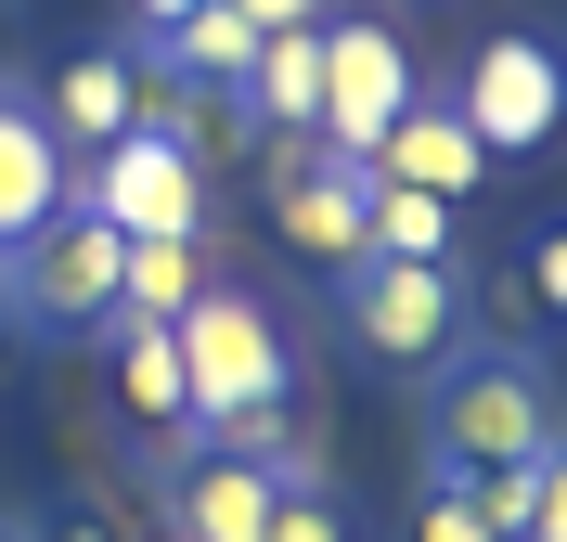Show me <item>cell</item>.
<instances>
[{
    "instance_id": "5bb4252c",
    "label": "cell",
    "mask_w": 567,
    "mask_h": 542,
    "mask_svg": "<svg viewBox=\"0 0 567 542\" xmlns=\"http://www.w3.org/2000/svg\"><path fill=\"white\" fill-rule=\"evenodd\" d=\"M246 130H310L322 116V27H284V39H258V65H246Z\"/></svg>"
},
{
    "instance_id": "8fae6325",
    "label": "cell",
    "mask_w": 567,
    "mask_h": 542,
    "mask_svg": "<svg viewBox=\"0 0 567 542\" xmlns=\"http://www.w3.org/2000/svg\"><path fill=\"white\" fill-rule=\"evenodd\" d=\"M271 504H284V491L246 466V452H181V466H168V530L181 542H258Z\"/></svg>"
},
{
    "instance_id": "ffe728a7",
    "label": "cell",
    "mask_w": 567,
    "mask_h": 542,
    "mask_svg": "<svg viewBox=\"0 0 567 542\" xmlns=\"http://www.w3.org/2000/svg\"><path fill=\"white\" fill-rule=\"evenodd\" d=\"M233 13H246L258 39H284V27H322V0H233Z\"/></svg>"
},
{
    "instance_id": "7402d4cb",
    "label": "cell",
    "mask_w": 567,
    "mask_h": 542,
    "mask_svg": "<svg viewBox=\"0 0 567 542\" xmlns=\"http://www.w3.org/2000/svg\"><path fill=\"white\" fill-rule=\"evenodd\" d=\"M0 349H13V310H0Z\"/></svg>"
},
{
    "instance_id": "4fadbf2b",
    "label": "cell",
    "mask_w": 567,
    "mask_h": 542,
    "mask_svg": "<svg viewBox=\"0 0 567 542\" xmlns=\"http://www.w3.org/2000/svg\"><path fill=\"white\" fill-rule=\"evenodd\" d=\"M219 285V258H207V233H116V310H142V324H168V310H194V297Z\"/></svg>"
},
{
    "instance_id": "ba28073f",
    "label": "cell",
    "mask_w": 567,
    "mask_h": 542,
    "mask_svg": "<svg viewBox=\"0 0 567 542\" xmlns=\"http://www.w3.org/2000/svg\"><path fill=\"white\" fill-rule=\"evenodd\" d=\"M104 375H116V413H130V439L155 452V478L194 452V400H181V349H168V324H142V310H116L104 336Z\"/></svg>"
},
{
    "instance_id": "9c48e42d",
    "label": "cell",
    "mask_w": 567,
    "mask_h": 542,
    "mask_svg": "<svg viewBox=\"0 0 567 542\" xmlns=\"http://www.w3.org/2000/svg\"><path fill=\"white\" fill-rule=\"evenodd\" d=\"M361 168H374V181H400V194H439V207H477V181H491V155H477V130L452 116V91L425 78L413 104L388 116V143L361 155Z\"/></svg>"
},
{
    "instance_id": "277c9868",
    "label": "cell",
    "mask_w": 567,
    "mask_h": 542,
    "mask_svg": "<svg viewBox=\"0 0 567 542\" xmlns=\"http://www.w3.org/2000/svg\"><path fill=\"white\" fill-rule=\"evenodd\" d=\"M65 207H91L104 233H207V143H194V116H142V130H116L104 155H78V194Z\"/></svg>"
},
{
    "instance_id": "8992f818",
    "label": "cell",
    "mask_w": 567,
    "mask_h": 542,
    "mask_svg": "<svg viewBox=\"0 0 567 542\" xmlns=\"http://www.w3.org/2000/svg\"><path fill=\"white\" fill-rule=\"evenodd\" d=\"M439 91H452V116L477 130L491 168H503V155H542V143H555V116H567V65H555V39H542V27H491Z\"/></svg>"
},
{
    "instance_id": "52a82bcc",
    "label": "cell",
    "mask_w": 567,
    "mask_h": 542,
    "mask_svg": "<svg viewBox=\"0 0 567 542\" xmlns=\"http://www.w3.org/2000/svg\"><path fill=\"white\" fill-rule=\"evenodd\" d=\"M413 91H425V65L388 13H322V116H310L322 155H374Z\"/></svg>"
},
{
    "instance_id": "3957f363",
    "label": "cell",
    "mask_w": 567,
    "mask_h": 542,
    "mask_svg": "<svg viewBox=\"0 0 567 542\" xmlns=\"http://www.w3.org/2000/svg\"><path fill=\"white\" fill-rule=\"evenodd\" d=\"M336 336L374 375H439L464 349V258H349L336 272Z\"/></svg>"
},
{
    "instance_id": "6da1fadb",
    "label": "cell",
    "mask_w": 567,
    "mask_h": 542,
    "mask_svg": "<svg viewBox=\"0 0 567 542\" xmlns=\"http://www.w3.org/2000/svg\"><path fill=\"white\" fill-rule=\"evenodd\" d=\"M516 452H555V375L529 349H477L464 336L439 375H425V452L413 478H491Z\"/></svg>"
},
{
    "instance_id": "603a6c76",
    "label": "cell",
    "mask_w": 567,
    "mask_h": 542,
    "mask_svg": "<svg viewBox=\"0 0 567 542\" xmlns=\"http://www.w3.org/2000/svg\"><path fill=\"white\" fill-rule=\"evenodd\" d=\"M0 542H27V530H0Z\"/></svg>"
},
{
    "instance_id": "9a60e30c",
    "label": "cell",
    "mask_w": 567,
    "mask_h": 542,
    "mask_svg": "<svg viewBox=\"0 0 567 542\" xmlns=\"http://www.w3.org/2000/svg\"><path fill=\"white\" fill-rule=\"evenodd\" d=\"M477 517L503 542H567V452H516V466L477 478Z\"/></svg>"
},
{
    "instance_id": "d6986e66",
    "label": "cell",
    "mask_w": 567,
    "mask_h": 542,
    "mask_svg": "<svg viewBox=\"0 0 567 542\" xmlns=\"http://www.w3.org/2000/svg\"><path fill=\"white\" fill-rule=\"evenodd\" d=\"M27 542H130L104 504H52V517H27Z\"/></svg>"
},
{
    "instance_id": "7c38bea8",
    "label": "cell",
    "mask_w": 567,
    "mask_h": 542,
    "mask_svg": "<svg viewBox=\"0 0 567 542\" xmlns=\"http://www.w3.org/2000/svg\"><path fill=\"white\" fill-rule=\"evenodd\" d=\"M65 194H78V155L39 130L27 91H0V246H27L39 219H65Z\"/></svg>"
},
{
    "instance_id": "e0dca14e",
    "label": "cell",
    "mask_w": 567,
    "mask_h": 542,
    "mask_svg": "<svg viewBox=\"0 0 567 542\" xmlns=\"http://www.w3.org/2000/svg\"><path fill=\"white\" fill-rule=\"evenodd\" d=\"M413 542H503L477 517V478H413Z\"/></svg>"
},
{
    "instance_id": "44dd1931",
    "label": "cell",
    "mask_w": 567,
    "mask_h": 542,
    "mask_svg": "<svg viewBox=\"0 0 567 542\" xmlns=\"http://www.w3.org/2000/svg\"><path fill=\"white\" fill-rule=\"evenodd\" d=\"M181 13H194V0H130V52H142V39H168Z\"/></svg>"
},
{
    "instance_id": "7a4b0ae2",
    "label": "cell",
    "mask_w": 567,
    "mask_h": 542,
    "mask_svg": "<svg viewBox=\"0 0 567 542\" xmlns=\"http://www.w3.org/2000/svg\"><path fill=\"white\" fill-rule=\"evenodd\" d=\"M168 349H181V400H194V439L233 427V413H284L297 400V336L258 285H207L194 310H168Z\"/></svg>"
},
{
    "instance_id": "5b68a950",
    "label": "cell",
    "mask_w": 567,
    "mask_h": 542,
    "mask_svg": "<svg viewBox=\"0 0 567 542\" xmlns=\"http://www.w3.org/2000/svg\"><path fill=\"white\" fill-rule=\"evenodd\" d=\"M0 310H13L27 336H52V349L104 336V324H116V233H104L91 207L39 219L27 246H0Z\"/></svg>"
},
{
    "instance_id": "ac0fdd59",
    "label": "cell",
    "mask_w": 567,
    "mask_h": 542,
    "mask_svg": "<svg viewBox=\"0 0 567 542\" xmlns=\"http://www.w3.org/2000/svg\"><path fill=\"white\" fill-rule=\"evenodd\" d=\"M258 542H361V530H349V504H336V478H322V491H284Z\"/></svg>"
},
{
    "instance_id": "2e32d148",
    "label": "cell",
    "mask_w": 567,
    "mask_h": 542,
    "mask_svg": "<svg viewBox=\"0 0 567 542\" xmlns=\"http://www.w3.org/2000/svg\"><path fill=\"white\" fill-rule=\"evenodd\" d=\"M361 258H464V207L374 181V207H361Z\"/></svg>"
},
{
    "instance_id": "30bf717a",
    "label": "cell",
    "mask_w": 567,
    "mask_h": 542,
    "mask_svg": "<svg viewBox=\"0 0 567 542\" xmlns=\"http://www.w3.org/2000/svg\"><path fill=\"white\" fill-rule=\"evenodd\" d=\"M142 65L130 52H116V39H91V52H65V65H52V91H39V130H52V143L65 155H104L116 130H142Z\"/></svg>"
}]
</instances>
